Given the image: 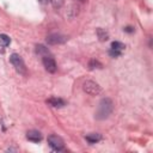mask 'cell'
Masks as SVG:
<instances>
[{"label": "cell", "mask_w": 153, "mask_h": 153, "mask_svg": "<svg viewBox=\"0 0 153 153\" xmlns=\"http://www.w3.org/2000/svg\"><path fill=\"white\" fill-rule=\"evenodd\" d=\"M82 88L84 91L87 93V94H91V96H97L100 93L102 88L96 82V81H92V80H86L84 84H82Z\"/></svg>", "instance_id": "3"}, {"label": "cell", "mask_w": 153, "mask_h": 153, "mask_svg": "<svg viewBox=\"0 0 153 153\" xmlns=\"http://www.w3.org/2000/svg\"><path fill=\"white\" fill-rule=\"evenodd\" d=\"M38 1H39L41 4H43V5H44V4H48L50 0H38Z\"/></svg>", "instance_id": "17"}, {"label": "cell", "mask_w": 153, "mask_h": 153, "mask_svg": "<svg viewBox=\"0 0 153 153\" xmlns=\"http://www.w3.org/2000/svg\"><path fill=\"white\" fill-rule=\"evenodd\" d=\"M48 143H49V146L51 147V149H53V151H56V152L62 151L63 147H65L63 140H62L60 136L54 135V134H51V135L48 136Z\"/></svg>", "instance_id": "4"}, {"label": "cell", "mask_w": 153, "mask_h": 153, "mask_svg": "<svg viewBox=\"0 0 153 153\" xmlns=\"http://www.w3.org/2000/svg\"><path fill=\"white\" fill-rule=\"evenodd\" d=\"M47 43L50 44V45H55V44H62L67 41V37L61 35V33H50L45 38Z\"/></svg>", "instance_id": "5"}, {"label": "cell", "mask_w": 153, "mask_h": 153, "mask_svg": "<svg viewBox=\"0 0 153 153\" xmlns=\"http://www.w3.org/2000/svg\"><path fill=\"white\" fill-rule=\"evenodd\" d=\"M123 30H124L126 32H128V33H131V32H134V27H131V26H126Z\"/></svg>", "instance_id": "16"}, {"label": "cell", "mask_w": 153, "mask_h": 153, "mask_svg": "<svg viewBox=\"0 0 153 153\" xmlns=\"http://www.w3.org/2000/svg\"><path fill=\"white\" fill-rule=\"evenodd\" d=\"M10 62L12 63V66L14 67V69L19 73V74H26V66L24 63V60L22 59V56L19 54H11L10 56Z\"/></svg>", "instance_id": "2"}, {"label": "cell", "mask_w": 153, "mask_h": 153, "mask_svg": "<svg viewBox=\"0 0 153 153\" xmlns=\"http://www.w3.org/2000/svg\"><path fill=\"white\" fill-rule=\"evenodd\" d=\"M103 66H102V63L98 61V60H96V59H92L90 62H88V69H91V71H93V69H96V68H102Z\"/></svg>", "instance_id": "14"}, {"label": "cell", "mask_w": 153, "mask_h": 153, "mask_svg": "<svg viewBox=\"0 0 153 153\" xmlns=\"http://www.w3.org/2000/svg\"><path fill=\"white\" fill-rule=\"evenodd\" d=\"M36 54L41 55L42 57L43 56H47V55H50V51L47 47H44L43 44H37L36 45Z\"/></svg>", "instance_id": "11"}, {"label": "cell", "mask_w": 153, "mask_h": 153, "mask_svg": "<svg viewBox=\"0 0 153 153\" xmlns=\"http://www.w3.org/2000/svg\"><path fill=\"white\" fill-rule=\"evenodd\" d=\"M42 62H43L44 68H45L49 73H54V72H56V68H57V67H56V62H55V60H54L50 55L43 56Z\"/></svg>", "instance_id": "6"}, {"label": "cell", "mask_w": 153, "mask_h": 153, "mask_svg": "<svg viewBox=\"0 0 153 153\" xmlns=\"http://www.w3.org/2000/svg\"><path fill=\"white\" fill-rule=\"evenodd\" d=\"M26 139L29 141H32V142H39L42 140V134L38 130L32 129V130H29L26 133Z\"/></svg>", "instance_id": "7"}, {"label": "cell", "mask_w": 153, "mask_h": 153, "mask_svg": "<svg viewBox=\"0 0 153 153\" xmlns=\"http://www.w3.org/2000/svg\"><path fill=\"white\" fill-rule=\"evenodd\" d=\"M114 110V103L110 98H103L100 99L98 104V109L96 112V118L97 120H105L110 116V114Z\"/></svg>", "instance_id": "1"}, {"label": "cell", "mask_w": 153, "mask_h": 153, "mask_svg": "<svg viewBox=\"0 0 153 153\" xmlns=\"http://www.w3.org/2000/svg\"><path fill=\"white\" fill-rule=\"evenodd\" d=\"M96 32H97V37H98V39H99L100 42L108 41V38H109V32H108L106 30H104V29H102V27H98V29L96 30Z\"/></svg>", "instance_id": "10"}, {"label": "cell", "mask_w": 153, "mask_h": 153, "mask_svg": "<svg viewBox=\"0 0 153 153\" xmlns=\"http://www.w3.org/2000/svg\"><path fill=\"white\" fill-rule=\"evenodd\" d=\"M50 1H51L53 6H54L55 8H59V7H61V6L63 5V1H65V0H50Z\"/></svg>", "instance_id": "15"}, {"label": "cell", "mask_w": 153, "mask_h": 153, "mask_svg": "<svg viewBox=\"0 0 153 153\" xmlns=\"http://www.w3.org/2000/svg\"><path fill=\"white\" fill-rule=\"evenodd\" d=\"M47 104H49L53 108H62L66 105V102L62 98H57V97H51L49 99H47Z\"/></svg>", "instance_id": "8"}, {"label": "cell", "mask_w": 153, "mask_h": 153, "mask_svg": "<svg viewBox=\"0 0 153 153\" xmlns=\"http://www.w3.org/2000/svg\"><path fill=\"white\" fill-rule=\"evenodd\" d=\"M124 48H126V45L122 43V42H118V41H114L112 43H111V50H115V51H118V53H122L123 50H124Z\"/></svg>", "instance_id": "12"}, {"label": "cell", "mask_w": 153, "mask_h": 153, "mask_svg": "<svg viewBox=\"0 0 153 153\" xmlns=\"http://www.w3.org/2000/svg\"><path fill=\"white\" fill-rule=\"evenodd\" d=\"M10 43H11V38L5 33H0V47L5 48V47L10 45Z\"/></svg>", "instance_id": "13"}, {"label": "cell", "mask_w": 153, "mask_h": 153, "mask_svg": "<svg viewBox=\"0 0 153 153\" xmlns=\"http://www.w3.org/2000/svg\"><path fill=\"white\" fill-rule=\"evenodd\" d=\"M80 1H86V0H80Z\"/></svg>", "instance_id": "18"}, {"label": "cell", "mask_w": 153, "mask_h": 153, "mask_svg": "<svg viewBox=\"0 0 153 153\" xmlns=\"http://www.w3.org/2000/svg\"><path fill=\"white\" fill-rule=\"evenodd\" d=\"M85 139H86V141H87L88 143L92 145V143H96V142L100 141V140H102V135L98 134V133H91V134L86 135Z\"/></svg>", "instance_id": "9"}]
</instances>
